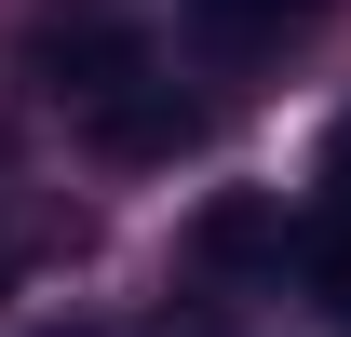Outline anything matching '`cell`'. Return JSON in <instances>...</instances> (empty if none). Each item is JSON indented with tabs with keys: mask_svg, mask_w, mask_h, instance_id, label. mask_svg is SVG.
Returning a JSON list of instances; mask_svg holds the SVG:
<instances>
[{
	"mask_svg": "<svg viewBox=\"0 0 351 337\" xmlns=\"http://www.w3.org/2000/svg\"><path fill=\"white\" fill-rule=\"evenodd\" d=\"M41 82H54V108L108 122V108L149 82V41H135V27H54V41H41Z\"/></svg>",
	"mask_w": 351,
	"mask_h": 337,
	"instance_id": "obj_1",
	"label": "cell"
},
{
	"mask_svg": "<svg viewBox=\"0 0 351 337\" xmlns=\"http://www.w3.org/2000/svg\"><path fill=\"white\" fill-rule=\"evenodd\" d=\"M189 135H203V108H189V95H176V82H135L122 108L95 122V149H108V162H176Z\"/></svg>",
	"mask_w": 351,
	"mask_h": 337,
	"instance_id": "obj_2",
	"label": "cell"
},
{
	"mask_svg": "<svg viewBox=\"0 0 351 337\" xmlns=\"http://www.w3.org/2000/svg\"><path fill=\"white\" fill-rule=\"evenodd\" d=\"M189 256H203V270H257V256H284V203L217 189V203H203V229H189Z\"/></svg>",
	"mask_w": 351,
	"mask_h": 337,
	"instance_id": "obj_3",
	"label": "cell"
},
{
	"mask_svg": "<svg viewBox=\"0 0 351 337\" xmlns=\"http://www.w3.org/2000/svg\"><path fill=\"white\" fill-rule=\"evenodd\" d=\"M189 27H203L217 54H257V41H284V27H298V0H189Z\"/></svg>",
	"mask_w": 351,
	"mask_h": 337,
	"instance_id": "obj_4",
	"label": "cell"
},
{
	"mask_svg": "<svg viewBox=\"0 0 351 337\" xmlns=\"http://www.w3.org/2000/svg\"><path fill=\"white\" fill-rule=\"evenodd\" d=\"M27 337H108V324H27Z\"/></svg>",
	"mask_w": 351,
	"mask_h": 337,
	"instance_id": "obj_5",
	"label": "cell"
}]
</instances>
